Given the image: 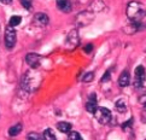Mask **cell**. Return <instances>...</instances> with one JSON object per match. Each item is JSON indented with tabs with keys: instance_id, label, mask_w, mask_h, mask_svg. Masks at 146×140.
<instances>
[{
	"instance_id": "cell-11",
	"label": "cell",
	"mask_w": 146,
	"mask_h": 140,
	"mask_svg": "<svg viewBox=\"0 0 146 140\" xmlns=\"http://www.w3.org/2000/svg\"><path fill=\"white\" fill-rule=\"evenodd\" d=\"M130 82V76H129V72L127 70H124L121 75L118 77V85L121 87H127Z\"/></svg>"
},
{
	"instance_id": "cell-4",
	"label": "cell",
	"mask_w": 146,
	"mask_h": 140,
	"mask_svg": "<svg viewBox=\"0 0 146 140\" xmlns=\"http://www.w3.org/2000/svg\"><path fill=\"white\" fill-rule=\"evenodd\" d=\"M4 39H5V46H6V48L7 50L13 48L15 45H16V30H15V28L7 25L6 30H5Z\"/></svg>"
},
{
	"instance_id": "cell-15",
	"label": "cell",
	"mask_w": 146,
	"mask_h": 140,
	"mask_svg": "<svg viewBox=\"0 0 146 140\" xmlns=\"http://www.w3.org/2000/svg\"><path fill=\"white\" fill-rule=\"evenodd\" d=\"M44 140H57L56 135H54V132L52 131L51 128H47L46 131L44 132Z\"/></svg>"
},
{
	"instance_id": "cell-20",
	"label": "cell",
	"mask_w": 146,
	"mask_h": 140,
	"mask_svg": "<svg viewBox=\"0 0 146 140\" xmlns=\"http://www.w3.org/2000/svg\"><path fill=\"white\" fill-rule=\"evenodd\" d=\"M21 4L25 10H30L32 9V1L30 0H21Z\"/></svg>"
},
{
	"instance_id": "cell-21",
	"label": "cell",
	"mask_w": 146,
	"mask_h": 140,
	"mask_svg": "<svg viewBox=\"0 0 146 140\" xmlns=\"http://www.w3.org/2000/svg\"><path fill=\"white\" fill-rule=\"evenodd\" d=\"M139 102L141 103V104L146 105V90H145V91H143V93L139 96Z\"/></svg>"
},
{
	"instance_id": "cell-3",
	"label": "cell",
	"mask_w": 146,
	"mask_h": 140,
	"mask_svg": "<svg viewBox=\"0 0 146 140\" xmlns=\"http://www.w3.org/2000/svg\"><path fill=\"white\" fill-rule=\"evenodd\" d=\"M94 117L100 124H108L111 121V111L103 106L97 107V110L94 111Z\"/></svg>"
},
{
	"instance_id": "cell-6",
	"label": "cell",
	"mask_w": 146,
	"mask_h": 140,
	"mask_svg": "<svg viewBox=\"0 0 146 140\" xmlns=\"http://www.w3.org/2000/svg\"><path fill=\"white\" fill-rule=\"evenodd\" d=\"M77 45H79V34H77V30H71L66 36L65 46L69 50H74Z\"/></svg>"
},
{
	"instance_id": "cell-7",
	"label": "cell",
	"mask_w": 146,
	"mask_h": 140,
	"mask_svg": "<svg viewBox=\"0 0 146 140\" xmlns=\"http://www.w3.org/2000/svg\"><path fill=\"white\" fill-rule=\"evenodd\" d=\"M25 62L27 64L30 66L32 69H36L40 66V63H41V57L36 53H29L25 56Z\"/></svg>"
},
{
	"instance_id": "cell-16",
	"label": "cell",
	"mask_w": 146,
	"mask_h": 140,
	"mask_svg": "<svg viewBox=\"0 0 146 140\" xmlns=\"http://www.w3.org/2000/svg\"><path fill=\"white\" fill-rule=\"evenodd\" d=\"M21 22H22V18H21L19 16H12L11 18H10V23H9V25L13 28V27H16V25H19Z\"/></svg>"
},
{
	"instance_id": "cell-8",
	"label": "cell",
	"mask_w": 146,
	"mask_h": 140,
	"mask_svg": "<svg viewBox=\"0 0 146 140\" xmlns=\"http://www.w3.org/2000/svg\"><path fill=\"white\" fill-rule=\"evenodd\" d=\"M97 103H98V100H97V94L96 93H92V94L88 97V100H87V103H86V110L88 111V112H91V113H94V111L97 110Z\"/></svg>"
},
{
	"instance_id": "cell-26",
	"label": "cell",
	"mask_w": 146,
	"mask_h": 140,
	"mask_svg": "<svg viewBox=\"0 0 146 140\" xmlns=\"http://www.w3.org/2000/svg\"><path fill=\"white\" fill-rule=\"evenodd\" d=\"M145 107H146V105H145Z\"/></svg>"
},
{
	"instance_id": "cell-23",
	"label": "cell",
	"mask_w": 146,
	"mask_h": 140,
	"mask_svg": "<svg viewBox=\"0 0 146 140\" xmlns=\"http://www.w3.org/2000/svg\"><path fill=\"white\" fill-rule=\"evenodd\" d=\"M92 50H93V45L92 44H88V45H86L85 47H83V51H85L86 53H91Z\"/></svg>"
},
{
	"instance_id": "cell-1",
	"label": "cell",
	"mask_w": 146,
	"mask_h": 140,
	"mask_svg": "<svg viewBox=\"0 0 146 140\" xmlns=\"http://www.w3.org/2000/svg\"><path fill=\"white\" fill-rule=\"evenodd\" d=\"M127 17L132 22H141L146 17V7L139 1H130L127 6Z\"/></svg>"
},
{
	"instance_id": "cell-13",
	"label": "cell",
	"mask_w": 146,
	"mask_h": 140,
	"mask_svg": "<svg viewBox=\"0 0 146 140\" xmlns=\"http://www.w3.org/2000/svg\"><path fill=\"white\" fill-rule=\"evenodd\" d=\"M115 109L119 112V113H124L127 111V104L124 99H118L116 103H115Z\"/></svg>"
},
{
	"instance_id": "cell-5",
	"label": "cell",
	"mask_w": 146,
	"mask_h": 140,
	"mask_svg": "<svg viewBox=\"0 0 146 140\" xmlns=\"http://www.w3.org/2000/svg\"><path fill=\"white\" fill-rule=\"evenodd\" d=\"M145 77H146L145 68L143 65L137 66L135 74H134V87L135 88H143V85L145 82Z\"/></svg>"
},
{
	"instance_id": "cell-2",
	"label": "cell",
	"mask_w": 146,
	"mask_h": 140,
	"mask_svg": "<svg viewBox=\"0 0 146 140\" xmlns=\"http://www.w3.org/2000/svg\"><path fill=\"white\" fill-rule=\"evenodd\" d=\"M39 85H40V81H39L38 75L33 74V72H27V74L23 76L22 86H23L24 90L34 91V90H36V87H38Z\"/></svg>"
},
{
	"instance_id": "cell-12",
	"label": "cell",
	"mask_w": 146,
	"mask_h": 140,
	"mask_svg": "<svg viewBox=\"0 0 146 140\" xmlns=\"http://www.w3.org/2000/svg\"><path fill=\"white\" fill-rule=\"evenodd\" d=\"M57 128H58V131L62 132V133H68L69 134L71 132L72 126L69 122H58L57 123Z\"/></svg>"
},
{
	"instance_id": "cell-14",
	"label": "cell",
	"mask_w": 146,
	"mask_h": 140,
	"mask_svg": "<svg viewBox=\"0 0 146 140\" xmlns=\"http://www.w3.org/2000/svg\"><path fill=\"white\" fill-rule=\"evenodd\" d=\"M21 132H22V124L17 123V124H15V126H12L9 129V135L10 137H16Z\"/></svg>"
},
{
	"instance_id": "cell-18",
	"label": "cell",
	"mask_w": 146,
	"mask_h": 140,
	"mask_svg": "<svg viewBox=\"0 0 146 140\" xmlns=\"http://www.w3.org/2000/svg\"><path fill=\"white\" fill-rule=\"evenodd\" d=\"M68 139L69 140H83L81 134L77 133V132H70L69 135H68Z\"/></svg>"
},
{
	"instance_id": "cell-22",
	"label": "cell",
	"mask_w": 146,
	"mask_h": 140,
	"mask_svg": "<svg viewBox=\"0 0 146 140\" xmlns=\"http://www.w3.org/2000/svg\"><path fill=\"white\" fill-rule=\"evenodd\" d=\"M132 124H133V118H129L127 122H124L122 124V129H123V131H126V129H128L130 126H132Z\"/></svg>"
},
{
	"instance_id": "cell-24",
	"label": "cell",
	"mask_w": 146,
	"mask_h": 140,
	"mask_svg": "<svg viewBox=\"0 0 146 140\" xmlns=\"http://www.w3.org/2000/svg\"><path fill=\"white\" fill-rule=\"evenodd\" d=\"M109 80H110V72L106 71L105 74L103 75V77H102V82H108Z\"/></svg>"
},
{
	"instance_id": "cell-25",
	"label": "cell",
	"mask_w": 146,
	"mask_h": 140,
	"mask_svg": "<svg viewBox=\"0 0 146 140\" xmlns=\"http://www.w3.org/2000/svg\"><path fill=\"white\" fill-rule=\"evenodd\" d=\"M0 3L4 4V5H10L12 3V0H0Z\"/></svg>"
},
{
	"instance_id": "cell-10",
	"label": "cell",
	"mask_w": 146,
	"mask_h": 140,
	"mask_svg": "<svg viewBox=\"0 0 146 140\" xmlns=\"http://www.w3.org/2000/svg\"><path fill=\"white\" fill-rule=\"evenodd\" d=\"M57 7H58L62 12H70L71 11V3L70 0H56Z\"/></svg>"
},
{
	"instance_id": "cell-19",
	"label": "cell",
	"mask_w": 146,
	"mask_h": 140,
	"mask_svg": "<svg viewBox=\"0 0 146 140\" xmlns=\"http://www.w3.org/2000/svg\"><path fill=\"white\" fill-rule=\"evenodd\" d=\"M93 79H94V74H93V72H87V74H85V76L82 77V81L83 82H91Z\"/></svg>"
},
{
	"instance_id": "cell-17",
	"label": "cell",
	"mask_w": 146,
	"mask_h": 140,
	"mask_svg": "<svg viewBox=\"0 0 146 140\" xmlns=\"http://www.w3.org/2000/svg\"><path fill=\"white\" fill-rule=\"evenodd\" d=\"M27 140H44V137L40 135L39 133L32 132V133H29L27 135Z\"/></svg>"
},
{
	"instance_id": "cell-9",
	"label": "cell",
	"mask_w": 146,
	"mask_h": 140,
	"mask_svg": "<svg viewBox=\"0 0 146 140\" xmlns=\"http://www.w3.org/2000/svg\"><path fill=\"white\" fill-rule=\"evenodd\" d=\"M33 21H34V24L39 25V27H45V25H47V24H48L50 18H48L47 15H45V13H41V12H40V13H35V16H34Z\"/></svg>"
}]
</instances>
